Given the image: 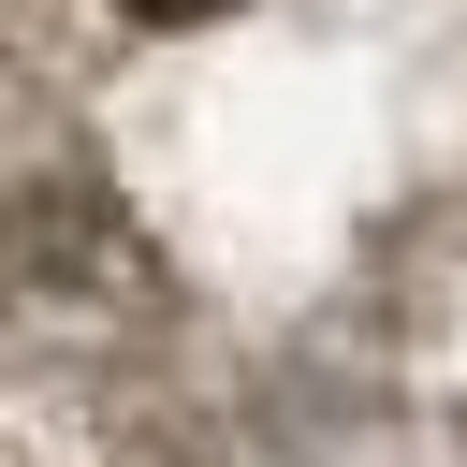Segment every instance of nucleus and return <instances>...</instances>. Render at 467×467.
<instances>
[{
  "label": "nucleus",
  "mask_w": 467,
  "mask_h": 467,
  "mask_svg": "<svg viewBox=\"0 0 467 467\" xmlns=\"http://www.w3.org/2000/svg\"><path fill=\"white\" fill-rule=\"evenodd\" d=\"M117 15H146V29H190V15H219V0H117Z\"/></svg>",
  "instance_id": "nucleus-1"
}]
</instances>
